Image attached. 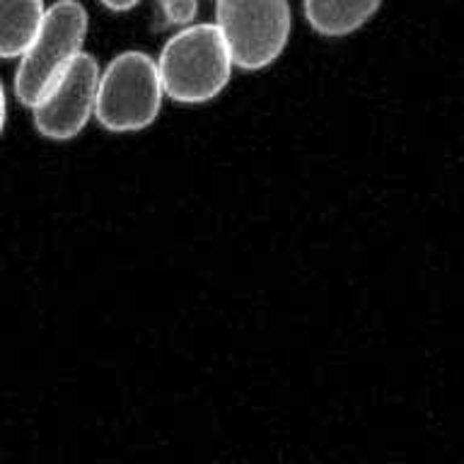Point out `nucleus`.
Segmentation results:
<instances>
[{"instance_id": "obj_7", "label": "nucleus", "mask_w": 464, "mask_h": 464, "mask_svg": "<svg viewBox=\"0 0 464 464\" xmlns=\"http://www.w3.org/2000/svg\"><path fill=\"white\" fill-rule=\"evenodd\" d=\"M42 0H0V58L22 56L44 20Z\"/></svg>"}, {"instance_id": "obj_9", "label": "nucleus", "mask_w": 464, "mask_h": 464, "mask_svg": "<svg viewBox=\"0 0 464 464\" xmlns=\"http://www.w3.org/2000/svg\"><path fill=\"white\" fill-rule=\"evenodd\" d=\"M100 3L109 10H114V13H126L130 7H136L140 0H100Z\"/></svg>"}, {"instance_id": "obj_3", "label": "nucleus", "mask_w": 464, "mask_h": 464, "mask_svg": "<svg viewBox=\"0 0 464 464\" xmlns=\"http://www.w3.org/2000/svg\"><path fill=\"white\" fill-rule=\"evenodd\" d=\"M162 94L158 63L143 51H126L100 75L94 114L114 133L140 130L158 119Z\"/></svg>"}, {"instance_id": "obj_8", "label": "nucleus", "mask_w": 464, "mask_h": 464, "mask_svg": "<svg viewBox=\"0 0 464 464\" xmlns=\"http://www.w3.org/2000/svg\"><path fill=\"white\" fill-rule=\"evenodd\" d=\"M158 5L167 24L184 27V24H191L196 20L201 0H158Z\"/></svg>"}, {"instance_id": "obj_5", "label": "nucleus", "mask_w": 464, "mask_h": 464, "mask_svg": "<svg viewBox=\"0 0 464 464\" xmlns=\"http://www.w3.org/2000/svg\"><path fill=\"white\" fill-rule=\"evenodd\" d=\"M100 65L90 53H80L56 82V87L34 107V126L51 140H68L85 129L97 104Z\"/></svg>"}, {"instance_id": "obj_4", "label": "nucleus", "mask_w": 464, "mask_h": 464, "mask_svg": "<svg viewBox=\"0 0 464 464\" xmlns=\"http://www.w3.org/2000/svg\"><path fill=\"white\" fill-rule=\"evenodd\" d=\"M216 27L232 63L259 71L274 63L288 44V0H216Z\"/></svg>"}, {"instance_id": "obj_10", "label": "nucleus", "mask_w": 464, "mask_h": 464, "mask_svg": "<svg viewBox=\"0 0 464 464\" xmlns=\"http://www.w3.org/2000/svg\"><path fill=\"white\" fill-rule=\"evenodd\" d=\"M3 123H5V90L0 85V130H3Z\"/></svg>"}, {"instance_id": "obj_6", "label": "nucleus", "mask_w": 464, "mask_h": 464, "mask_svg": "<svg viewBox=\"0 0 464 464\" xmlns=\"http://www.w3.org/2000/svg\"><path fill=\"white\" fill-rule=\"evenodd\" d=\"M380 5L382 0H304V17L319 34L346 36L361 29Z\"/></svg>"}, {"instance_id": "obj_2", "label": "nucleus", "mask_w": 464, "mask_h": 464, "mask_svg": "<svg viewBox=\"0 0 464 464\" xmlns=\"http://www.w3.org/2000/svg\"><path fill=\"white\" fill-rule=\"evenodd\" d=\"M87 13L78 0H58L44 13L39 32L22 53L14 92L22 104L34 109L56 87L71 63L82 53Z\"/></svg>"}, {"instance_id": "obj_1", "label": "nucleus", "mask_w": 464, "mask_h": 464, "mask_svg": "<svg viewBox=\"0 0 464 464\" xmlns=\"http://www.w3.org/2000/svg\"><path fill=\"white\" fill-rule=\"evenodd\" d=\"M160 80L167 97L181 104H201L230 82L232 58L216 24H184L160 53Z\"/></svg>"}]
</instances>
